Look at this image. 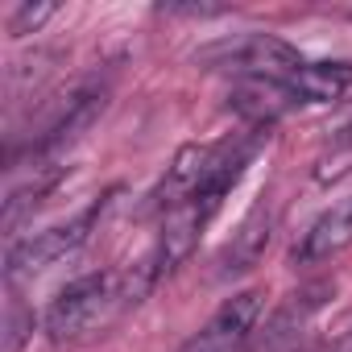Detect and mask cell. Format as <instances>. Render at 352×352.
<instances>
[{
    "mask_svg": "<svg viewBox=\"0 0 352 352\" xmlns=\"http://www.w3.org/2000/svg\"><path fill=\"white\" fill-rule=\"evenodd\" d=\"M157 278L162 274L153 270L149 257L137 261V265H124V270H104V274L75 278L46 307V319H42L46 336L54 344H79V340H91V336L108 331L124 311H133L149 294V286Z\"/></svg>",
    "mask_w": 352,
    "mask_h": 352,
    "instance_id": "cell-1",
    "label": "cell"
},
{
    "mask_svg": "<svg viewBox=\"0 0 352 352\" xmlns=\"http://www.w3.org/2000/svg\"><path fill=\"white\" fill-rule=\"evenodd\" d=\"M195 63H204L212 71H228L236 79H290L307 58L274 34L249 30V34H232V38H220V42L195 50Z\"/></svg>",
    "mask_w": 352,
    "mask_h": 352,
    "instance_id": "cell-2",
    "label": "cell"
},
{
    "mask_svg": "<svg viewBox=\"0 0 352 352\" xmlns=\"http://www.w3.org/2000/svg\"><path fill=\"white\" fill-rule=\"evenodd\" d=\"M100 212H104V204H91L87 212H79V216L67 220V224H54V228H42V232H30V236L13 241V249H9V278L17 282V278L42 274V270H50L54 261H63L67 253H75V249L91 236Z\"/></svg>",
    "mask_w": 352,
    "mask_h": 352,
    "instance_id": "cell-3",
    "label": "cell"
},
{
    "mask_svg": "<svg viewBox=\"0 0 352 352\" xmlns=\"http://www.w3.org/2000/svg\"><path fill=\"white\" fill-rule=\"evenodd\" d=\"M265 311V298L261 290H245V294H232L179 352H241L249 344V336L257 331V319Z\"/></svg>",
    "mask_w": 352,
    "mask_h": 352,
    "instance_id": "cell-4",
    "label": "cell"
},
{
    "mask_svg": "<svg viewBox=\"0 0 352 352\" xmlns=\"http://www.w3.org/2000/svg\"><path fill=\"white\" fill-rule=\"evenodd\" d=\"M352 245V195L331 204L307 232L302 241L294 245V261L298 265H319V261H331L336 253H344Z\"/></svg>",
    "mask_w": 352,
    "mask_h": 352,
    "instance_id": "cell-5",
    "label": "cell"
},
{
    "mask_svg": "<svg viewBox=\"0 0 352 352\" xmlns=\"http://www.w3.org/2000/svg\"><path fill=\"white\" fill-rule=\"evenodd\" d=\"M232 108L261 129V124L278 120L282 112L298 108V96L290 91L286 79H241L236 91H232Z\"/></svg>",
    "mask_w": 352,
    "mask_h": 352,
    "instance_id": "cell-6",
    "label": "cell"
},
{
    "mask_svg": "<svg viewBox=\"0 0 352 352\" xmlns=\"http://www.w3.org/2000/svg\"><path fill=\"white\" fill-rule=\"evenodd\" d=\"M286 83L298 104H331L352 91V63H302Z\"/></svg>",
    "mask_w": 352,
    "mask_h": 352,
    "instance_id": "cell-7",
    "label": "cell"
},
{
    "mask_svg": "<svg viewBox=\"0 0 352 352\" xmlns=\"http://www.w3.org/2000/svg\"><path fill=\"white\" fill-rule=\"evenodd\" d=\"M265 241H270V216H265V208H257L245 224H241V232H236V241L228 245V253H224V270L220 274H236V270H249L257 257H261V249H265Z\"/></svg>",
    "mask_w": 352,
    "mask_h": 352,
    "instance_id": "cell-8",
    "label": "cell"
},
{
    "mask_svg": "<svg viewBox=\"0 0 352 352\" xmlns=\"http://www.w3.org/2000/svg\"><path fill=\"white\" fill-rule=\"evenodd\" d=\"M46 17H54V5H21V9L13 13V21H9V34H30V30H38Z\"/></svg>",
    "mask_w": 352,
    "mask_h": 352,
    "instance_id": "cell-9",
    "label": "cell"
},
{
    "mask_svg": "<svg viewBox=\"0 0 352 352\" xmlns=\"http://www.w3.org/2000/svg\"><path fill=\"white\" fill-rule=\"evenodd\" d=\"M162 13H174V17H220L228 9L224 5H162Z\"/></svg>",
    "mask_w": 352,
    "mask_h": 352,
    "instance_id": "cell-10",
    "label": "cell"
}]
</instances>
